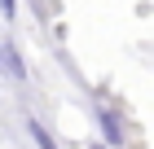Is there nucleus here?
<instances>
[{"label": "nucleus", "mask_w": 154, "mask_h": 149, "mask_svg": "<svg viewBox=\"0 0 154 149\" xmlns=\"http://www.w3.org/2000/svg\"><path fill=\"white\" fill-rule=\"evenodd\" d=\"M97 123H101V136H106V145H123V123L115 118V110L97 105Z\"/></svg>", "instance_id": "1"}, {"label": "nucleus", "mask_w": 154, "mask_h": 149, "mask_svg": "<svg viewBox=\"0 0 154 149\" xmlns=\"http://www.w3.org/2000/svg\"><path fill=\"white\" fill-rule=\"evenodd\" d=\"M0 66H5L9 79H18V83L26 79V66H22V57H18V48H13V44H0Z\"/></svg>", "instance_id": "2"}, {"label": "nucleus", "mask_w": 154, "mask_h": 149, "mask_svg": "<svg viewBox=\"0 0 154 149\" xmlns=\"http://www.w3.org/2000/svg\"><path fill=\"white\" fill-rule=\"evenodd\" d=\"M26 127H31V136H35V145H40V149H57V140L48 136V127L40 123V118H31V123H26Z\"/></svg>", "instance_id": "3"}, {"label": "nucleus", "mask_w": 154, "mask_h": 149, "mask_svg": "<svg viewBox=\"0 0 154 149\" xmlns=\"http://www.w3.org/2000/svg\"><path fill=\"white\" fill-rule=\"evenodd\" d=\"M88 149H106V145H88Z\"/></svg>", "instance_id": "4"}]
</instances>
